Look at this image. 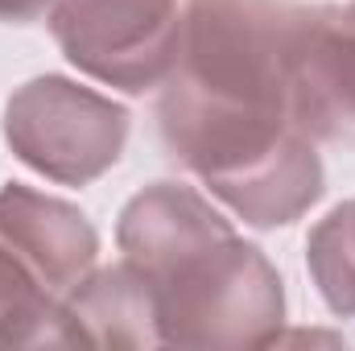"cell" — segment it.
Instances as JSON below:
<instances>
[{
	"label": "cell",
	"instance_id": "6da1fadb",
	"mask_svg": "<svg viewBox=\"0 0 355 351\" xmlns=\"http://www.w3.org/2000/svg\"><path fill=\"white\" fill-rule=\"evenodd\" d=\"M116 244L153 293L162 348H272L281 339L277 264L194 186L137 190L120 211Z\"/></svg>",
	"mask_w": 355,
	"mask_h": 351
},
{
	"label": "cell",
	"instance_id": "7a4b0ae2",
	"mask_svg": "<svg viewBox=\"0 0 355 351\" xmlns=\"http://www.w3.org/2000/svg\"><path fill=\"white\" fill-rule=\"evenodd\" d=\"M162 141L248 228H289L327 190L310 137L277 116H182L157 112Z\"/></svg>",
	"mask_w": 355,
	"mask_h": 351
},
{
	"label": "cell",
	"instance_id": "3957f363",
	"mask_svg": "<svg viewBox=\"0 0 355 351\" xmlns=\"http://www.w3.org/2000/svg\"><path fill=\"white\" fill-rule=\"evenodd\" d=\"M128 108L62 75H37L4 103V141L33 174L58 186L103 178L128 145Z\"/></svg>",
	"mask_w": 355,
	"mask_h": 351
},
{
	"label": "cell",
	"instance_id": "277c9868",
	"mask_svg": "<svg viewBox=\"0 0 355 351\" xmlns=\"http://www.w3.org/2000/svg\"><path fill=\"white\" fill-rule=\"evenodd\" d=\"M186 0H54L50 33L67 62L103 87L153 91L170 79Z\"/></svg>",
	"mask_w": 355,
	"mask_h": 351
},
{
	"label": "cell",
	"instance_id": "5b68a950",
	"mask_svg": "<svg viewBox=\"0 0 355 351\" xmlns=\"http://www.w3.org/2000/svg\"><path fill=\"white\" fill-rule=\"evenodd\" d=\"M285 112L314 145H355V37L339 4H297L285 50Z\"/></svg>",
	"mask_w": 355,
	"mask_h": 351
},
{
	"label": "cell",
	"instance_id": "8992f818",
	"mask_svg": "<svg viewBox=\"0 0 355 351\" xmlns=\"http://www.w3.org/2000/svg\"><path fill=\"white\" fill-rule=\"evenodd\" d=\"M0 244L54 298H67L99 261V232L87 215L21 182L0 186Z\"/></svg>",
	"mask_w": 355,
	"mask_h": 351
},
{
	"label": "cell",
	"instance_id": "52a82bcc",
	"mask_svg": "<svg viewBox=\"0 0 355 351\" xmlns=\"http://www.w3.org/2000/svg\"><path fill=\"white\" fill-rule=\"evenodd\" d=\"M62 314L83 348H162L153 293L128 261L91 268L62 298Z\"/></svg>",
	"mask_w": 355,
	"mask_h": 351
},
{
	"label": "cell",
	"instance_id": "ba28073f",
	"mask_svg": "<svg viewBox=\"0 0 355 351\" xmlns=\"http://www.w3.org/2000/svg\"><path fill=\"white\" fill-rule=\"evenodd\" d=\"M0 348H75V331L54 298L0 244Z\"/></svg>",
	"mask_w": 355,
	"mask_h": 351
},
{
	"label": "cell",
	"instance_id": "9c48e42d",
	"mask_svg": "<svg viewBox=\"0 0 355 351\" xmlns=\"http://www.w3.org/2000/svg\"><path fill=\"white\" fill-rule=\"evenodd\" d=\"M306 268L331 314L355 318V198L339 203L306 240Z\"/></svg>",
	"mask_w": 355,
	"mask_h": 351
},
{
	"label": "cell",
	"instance_id": "30bf717a",
	"mask_svg": "<svg viewBox=\"0 0 355 351\" xmlns=\"http://www.w3.org/2000/svg\"><path fill=\"white\" fill-rule=\"evenodd\" d=\"M54 0H0V25H29L37 17H50Z\"/></svg>",
	"mask_w": 355,
	"mask_h": 351
},
{
	"label": "cell",
	"instance_id": "8fae6325",
	"mask_svg": "<svg viewBox=\"0 0 355 351\" xmlns=\"http://www.w3.org/2000/svg\"><path fill=\"white\" fill-rule=\"evenodd\" d=\"M339 17H343V25H347V33L355 37V0H347V4H339Z\"/></svg>",
	"mask_w": 355,
	"mask_h": 351
}]
</instances>
